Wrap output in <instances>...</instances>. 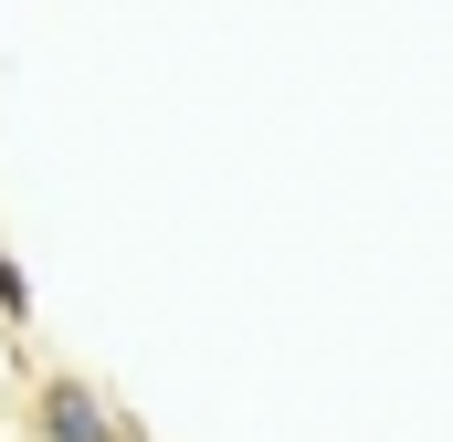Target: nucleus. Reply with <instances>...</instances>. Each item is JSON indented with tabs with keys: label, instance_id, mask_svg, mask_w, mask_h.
<instances>
[{
	"label": "nucleus",
	"instance_id": "obj_1",
	"mask_svg": "<svg viewBox=\"0 0 453 442\" xmlns=\"http://www.w3.org/2000/svg\"><path fill=\"white\" fill-rule=\"evenodd\" d=\"M42 442H137L127 422L106 411V390H85V379H42Z\"/></svg>",
	"mask_w": 453,
	"mask_h": 442
},
{
	"label": "nucleus",
	"instance_id": "obj_2",
	"mask_svg": "<svg viewBox=\"0 0 453 442\" xmlns=\"http://www.w3.org/2000/svg\"><path fill=\"white\" fill-rule=\"evenodd\" d=\"M0 316H11V327L32 316V285H21V263H11V253H0Z\"/></svg>",
	"mask_w": 453,
	"mask_h": 442
}]
</instances>
